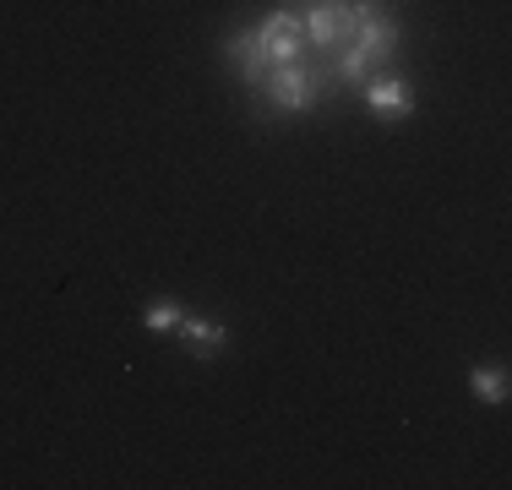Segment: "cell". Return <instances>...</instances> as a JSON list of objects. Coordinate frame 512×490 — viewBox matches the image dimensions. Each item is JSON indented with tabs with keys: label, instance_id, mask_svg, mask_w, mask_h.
<instances>
[{
	"label": "cell",
	"instance_id": "obj_1",
	"mask_svg": "<svg viewBox=\"0 0 512 490\" xmlns=\"http://www.w3.org/2000/svg\"><path fill=\"white\" fill-rule=\"evenodd\" d=\"M355 11V33H349V55L338 60V77L344 82H365L376 60H393L398 55V22L382 11V0H349Z\"/></svg>",
	"mask_w": 512,
	"mask_h": 490
},
{
	"label": "cell",
	"instance_id": "obj_5",
	"mask_svg": "<svg viewBox=\"0 0 512 490\" xmlns=\"http://www.w3.org/2000/svg\"><path fill=\"white\" fill-rule=\"evenodd\" d=\"M365 104H371V115H382V120H404L414 109V88L404 77H365Z\"/></svg>",
	"mask_w": 512,
	"mask_h": 490
},
{
	"label": "cell",
	"instance_id": "obj_3",
	"mask_svg": "<svg viewBox=\"0 0 512 490\" xmlns=\"http://www.w3.org/2000/svg\"><path fill=\"white\" fill-rule=\"evenodd\" d=\"M300 28H306L311 44L333 49V44H349V33H355V11H349V0H316Z\"/></svg>",
	"mask_w": 512,
	"mask_h": 490
},
{
	"label": "cell",
	"instance_id": "obj_4",
	"mask_svg": "<svg viewBox=\"0 0 512 490\" xmlns=\"http://www.w3.org/2000/svg\"><path fill=\"white\" fill-rule=\"evenodd\" d=\"M256 33H262V49H267V60H273V66H289V60H300V49H306V28H300L295 11L267 17Z\"/></svg>",
	"mask_w": 512,
	"mask_h": 490
},
{
	"label": "cell",
	"instance_id": "obj_7",
	"mask_svg": "<svg viewBox=\"0 0 512 490\" xmlns=\"http://www.w3.org/2000/svg\"><path fill=\"white\" fill-rule=\"evenodd\" d=\"M180 343L197 360H218L229 349V333H224V322H207V316H180Z\"/></svg>",
	"mask_w": 512,
	"mask_h": 490
},
{
	"label": "cell",
	"instance_id": "obj_2",
	"mask_svg": "<svg viewBox=\"0 0 512 490\" xmlns=\"http://www.w3.org/2000/svg\"><path fill=\"white\" fill-rule=\"evenodd\" d=\"M262 88H267V98H273L278 109H311L316 98H322V77L316 71H300V60H289V66H273L262 77Z\"/></svg>",
	"mask_w": 512,
	"mask_h": 490
},
{
	"label": "cell",
	"instance_id": "obj_9",
	"mask_svg": "<svg viewBox=\"0 0 512 490\" xmlns=\"http://www.w3.org/2000/svg\"><path fill=\"white\" fill-rule=\"evenodd\" d=\"M180 316H186V311H180V300H153L142 322H148V333H175Z\"/></svg>",
	"mask_w": 512,
	"mask_h": 490
},
{
	"label": "cell",
	"instance_id": "obj_6",
	"mask_svg": "<svg viewBox=\"0 0 512 490\" xmlns=\"http://www.w3.org/2000/svg\"><path fill=\"white\" fill-rule=\"evenodd\" d=\"M224 60H235V66H240V77H246L251 88H262V77L273 71V60H267V49H262V33H256V28L235 33V39L224 44Z\"/></svg>",
	"mask_w": 512,
	"mask_h": 490
},
{
	"label": "cell",
	"instance_id": "obj_8",
	"mask_svg": "<svg viewBox=\"0 0 512 490\" xmlns=\"http://www.w3.org/2000/svg\"><path fill=\"white\" fill-rule=\"evenodd\" d=\"M469 387H474V398H480V403H507V371H502V365H474Z\"/></svg>",
	"mask_w": 512,
	"mask_h": 490
}]
</instances>
